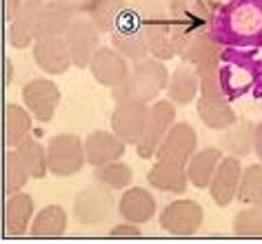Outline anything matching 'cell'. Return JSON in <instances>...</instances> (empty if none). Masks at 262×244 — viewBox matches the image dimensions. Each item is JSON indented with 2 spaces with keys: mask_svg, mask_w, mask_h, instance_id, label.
<instances>
[{
  "mask_svg": "<svg viewBox=\"0 0 262 244\" xmlns=\"http://www.w3.org/2000/svg\"><path fill=\"white\" fill-rule=\"evenodd\" d=\"M220 144H222V149L229 151V153L235 158L247 156L253 147V124L235 120L231 127L225 129V136H222Z\"/></svg>",
  "mask_w": 262,
  "mask_h": 244,
  "instance_id": "cell-31",
  "label": "cell"
},
{
  "mask_svg": "<svg viewBox=\"0 0 262 244\" xmlns=\"http://www.w3.org/2000/svg\"><path fill=\"white\" fill-rule=\"evenodd\" d=\"M62 38L67 45L71 64H76L78 69H87L94 51L100 47V31L96 29V25L91 20H84V18H76V20H71Z\"/></svg>",
  "mask_w": 262,
  "mask_h": 244,
  "instance_id": "cell-10",
  "label": "cell"
},
{
  "mask_svg": "<svg viewBox=\"0 0 262 244\" xmlns=\"http://www.w3.org/2000/svg\"><path fill=\"white\" fill-rule=\"evenodd\" d=\"M147 116H149L147 102L140 100L116 102V109L111 111V131L124 144H136L142 134V127L147 122Z\"/></svg>",
  "mask_w": 262,
  "mask_h": 244,
  "instance_id": "cell-12",
  "label": "cell"
},
{
  "mask_svg": "<svg viewBox=\"0 0 262 244\" xmlns=\"http://www.w3.org/2000/svg\"><path fill=\"white\" fill-rule=\"evenodd\" d=\"M34 62L49 76H62L71 67V58L62 36L36 38L34 40Z\"/></svg>",
  "mask_w": 262,
  "mask_h": 244,
  "instance_id": "cell-16",
  "label": "cell"
},
{
  "mask_svg": "<svg viewBox=\"0 0 262 244\" xmlns=\"http://www.w3.org/2000/svg\"><path fill=\"white\" fill-rule=\"evenodd\" d=\"M242 173V162L240 158L229 156L222 158L215 167L211 180H209L207 189L211 200L218 204V207H229L235 200V191H238V180Z\"/></svg>",
  "mask_w": 262,
  "mask_h": 244,
  "instance_id": "cell-14",
  "label": "cell"
},
{
  "mask_svg": "<svg viewBox=\"0 0 262 244\" xmlns=\"http://www.w3.org/2000/svg\"><path fill=\"white\" fill-rule=\"evenodd\" d=\"M109 235L111 237H134L136 240V237H142V231H140L138 224L124 220V224H116V227H111Z\"/></svg>",
  "mask_w": 262,
  "mask_h": 244,
  "instance_id": "cell-35",
  "label": "cell"
},
{
  "mask_svg": "<svg viewBox=\"0 0 262 244\" xmlns=\"http://www.w3.org/2000/svg\"><path fill=\"white\" fill-rule=\"evenodd\" d=\"M198 89H200V78L193 71L191 64L182 62L176 67V71L169 74L167 80V96L173 104H180V107H187L191 104L195 98H198Z\"/></svg>",
  "mask_w": 262,
  "mask_h": 244,
  "instance_id": "cell-21",
  "label": "cell"
},
{
  "mask_svg": "<svg viewBox=\"0 0 262 244\" xmlns=\"http://www.w3.org/2000/svg\"><path fill=\"white\" fill-rule=\"evenodd\" d=\"M74 20V11L60 0L54 3H42L36 18V38H49V36H64Z\"/></svg>",
  "mask_w": 262,
  "mask_h": 244,
  "instance_id": "cell-22",
  "label": "cell"
},
{
  "mask_svg": "<svg viewBox=\"0 0 262 244\" xmlns=\"http://www.w3.org/2000/svg\"><path fill=\"white\" fill-rule=\"evenodd\" d=\"M94 80L107 89L118 87L129 76V60L118 54L114 47H98L87 64Z\"/></svg>",
  "mask_w": 262,
  "mask_h": 244,
  "instance_id": "cell-13",
  "label": "cell"
},
{
  "mask_svg": "<svg viewBox=\"0 0 262 244\" xmlns=\"http://www.w3.org/2000/svg\"><path fill=\"white\" fill-rule=\"evenodd\" d=\"M205 220V211L195 200H173L169 202L158 217L160 229L171 235H193L198 233Z\"/></svg>",
  "mask_w": 262,
  "mask_h": 244,
  "instance_id": "cell-8",
  "label": "cell"
},
{
  "mask_svg": "<svg viewBox=\"0 0 262 244\" xmlns=\"http://www.w3.org/2000/svg\"><path fill=\"white\" fill-rule=\"evenodd\" d=\"M87 14L89 20L96 25V29L100 31H114L118 23L122 20L124 11H127V3L124 0H87Z\"/></svg>",
  "mask_w": 262,
  "mask_h": 244,
  "instance_id": "cell-27",
  "label": "cell"
},
{
  "mask_svg": "<svg viewBox=\"0 0 262 244\" xmlns=\"http://www.w3.org/2000/svg\"><path fill=\"white\" fill-rule=\"evenodd\" d=\"M47 151V171L58 178L76 175L84 164L82 138L76 134H58L45 147Z\"/></svg>",
  "mask_w": 262,
  "mask_h": 244,
  "instance_id": "cell-4",
  "label": "cell"
},
{
  "mask_svg": "<svg viewBox=\"0 0 262 244\" xmlns=\"http://www.w3.org/2000/svg\"><path fill=\"white\" fill-rule=\"evenodd\" d=\"M31 134V114L20 104H7L3 118V136L5 144L9 149H14L16 144H20L25 138Z\"/></svg>",
  "mask_w": 262,
  "mask_h": 244,
  "instance_id": "cell-28",
  "label": "cell"
},
{
  "mask_svg": "<svg viewBox=\"0 0 262 244\" xmlns=\"http://www.w3.org/2000/svg\"><path fill=\"white\" fill-rule=\"evenodd\" d=\"M36 213L34 207V197L27 195L25 191H14L9 193L7 202L3 209V229L7 235H23L27 233L29 222Z\"/></svg>",
  "mask_w": 262,
  "mask_h": 244,
  "instance_id": "cell-18",
  "label": "cell"
},
{
  "mask_svg": "<svg viewBox=\"0 0 262 244\" xmlns=\"http://www.w3.org/2000/svg\"><path fill=\"white\" fill-rule=\"evenodd\" d=\"M147 180H149V184H151L154 189L165 191V193H176V195L185 193L187 187H189L185 164L173 162V160L154 162V167L149 169Z\"/></svg>",
  "mask_w": 262,
  "mask_h": 244,
  "instance_id": "cell-20",
  "label": "cell"
},
{
  "mask_svg": "<svg viewBox=\"0 0 262 244\" xmlns=\"http://www.w3.org/2000/svg\"><path fill=\"white\" fill-rule=\"evenodd\" d=\"M235 200H240L247 207H262V162L242 169Z\"/></svg>",
  "mask_w": 262,
  "mask_h": 244,
  "instance_id": "cell-29",
  "label": "cell"
},
{
  "mask_svg": "<svg viewBox=\"0 0 262 244\" xmlns=\"http://www.w3.org/2000/svg\"><path fill=\"white\" fill-rule=\"evenodd\" d=\"M84 147V162L91 167H100L104 162L120 160L124 156V144L114 131H91V134L82 140Z\"/></svg>",
  "mask_w": 262,
  "mask_h": 244,
  "instance_id": "cell-17",
  "label": "cell"
},
{
  "mask_svg": "<svg viewBox=\"0 0 262 244\" xmlns=\"http://www.w3.org/2000/svg\"><path fill=\"white\" fill-rule=\"evenodd\" d=\"M111 47H114L124 60H131V62H138L149 56L145 38H142L136 20H134V25H124L122 20L118 23V27L111 31Z\"/></svg>",
  "mask_w": 262,
  "mask_h": 244,
  "instance_id": "cell-23",
  "label": "cell"
},
{
  "mask_svg": "<svg viewBox=\"0 0 262 244\" xmlns=\"http://www.w3.org/2000/svg\"><path fill=\"white\" fill-rule=\"evenodd\" d=\"M111 211H114V195H111V189L100 182L84 187L74 200V217L78 224H84V227L104 222Z\"/></svg>",
  "mask_w": 262,
  "mask_h": 244,
  "instance_id": "cell-6",
  "label": "cell"
},
{
  "mask_svg": "<svg viewBox=\"0 0 262 244\" xmlns=\"http://www.w3.org/2000/svg\"><path fill=\"white\" fill-rule=\"evenodd\" d=\"M42 7V0H18L9 14V42L16 49H25L36 40V18Z\"/></svg>",
  "mask_w": 262,
  "mask_h": 244,
  "instance_id": "cell-15",
  "label": "cell"
},
{
  "mask_svg": "<svg viewBox=\"0 0 262 244\" xmlns=\"http://www.w3.org/2000/svg\"><path fill=\"white\" fill-rule=\"evenodd\" d=\"M118 213L127 222L147 224L156 215V197L142 187H127L118 200Z\"/></svg>",
  "mask_w": 262,
  "mask_h": 244,
  "instance_id": "cell-19",
  "label": "cell"
},
{
  "mask_svg": "<svg viewBox=\"0 0 262 244\" xmlns=\"http://www.w3.org/2000/svg\"><path fill=\"white\" fill-rule=\"evenodd\" d=\"M7 3H9V9H7V14H11V11H14V7L18 5V0H7Z\"/></svg>",
  "mask_w": 262,
  "mask_h": 244,
  "instance_id": "cell-37",
  "label": "cell"
},
{
  "mask_svg": "<svg viewBox=\"0 0 262 244\" xmlns=\"http://www.w3.org/2000/svg\"><path fill=\"white\" fill-rule=\"evenodd\" d=\"M251 149L255 151L258 160L262 162V122H260V124H255V127H253V147H251Z\"/></svg>",
  "mask_w": 262,
  "mask_h": 244,
  "instance_id": "cell-36",
  "label": "cell"
},
{
  "mask_svg": "<svg viewBox=\"0 0 262 244\" xmlns=\"http://www.w3.org/2000/svg\"><path fill=\"white\" fill-rule=\"evenodd\" d=\"M27 231L34 237H60L67 231V213L60 204H47L34 213Z\"/></svg>",
  "mask_w": 262,
  "mask_h": 244,
  "instance_id": "cell-26",
  "label": "cell"
},
{
  "mask_svg": "<svg viewBox=\"0 0 262 244\" xmlns=\"http://www.w3.org/2000/svg\"><path fill=\"white\" fill-rule=\"evenodd\" d=\"M233 233L242 237H262V207H247L233 217Z\"/></svg>",
  "mask_w": 262,
  "mask_h": 244,
  "instance_id": "cell-34",
  "label": "cell"
},
{
  "mask_svg": "<svg viewBox=\"0 0 262 244\" xmlns=\"http://www.w3.org/2000/svg\"><path fill=\"white\" fill-rule=\"evenodd\" d=\"M27 182H29V171L25 169V164L20 158H18L16 149H9L7 153H5V191H7V193L20 191Z\"/></svg>",
  "mask_w": 262,
  "mask_h": 244,
  "instance_id": "cell-33",
  "label": "cell"
},
{
  "mask_svg": "<svg viewBox=\"0 0 262 244\" xmlns=\"http://www.w3.org/2000/svg\"><path fill=\"white\" fill-rule=\"evenodd\" d=\"M198 149V134L189 122H173L165 138L160 140L154 158L158 160H173L180 164H187V160Z\"/></svg>",
  "mask_w": 262,
  "mask_h": 244,
  "instance_id": "cell-11",
  "label": "cell"
},
{
  "mask_svg": "<svg viewBox=\"0 0 262 244\" xmlns=\"http://www.w3.org/2000/svg\"><path fill=\"white\" fill-rule=\"evenodd\" d=\"M94 178L96 182L109 187L111 191H124L134 180V171H131L129 164H124L120 160H111V162H104L100 167H94Z\"/></svg>",
  "mask_w": 262,
  "mask_h": 244,
  "instance_id": "cell-32",
  "label": "cell"
},
{
  "mask_svg": "<svg viewBox=\"0 0 262 244\" xmlns=\"http://www.w3.org/2000/svg\"><path fill=\"white\" fill-rule=\"evenodd\" d=\"M220 56H222L220 40L211 31H195L180 54V58H185V62L193 67L198 78L215 74L220 69Z\"/></svg>",
  "mask_w": 262,
  "mask_h": 244,
  "instance_id": "cell-7",
  "label": "cell"
},
{
  "mask_svg": "<svg viewBox=\"0 0 262 244\" xmlns=\"http://www.w3.org/2000/svg\"><path fill=\"white\" fill-rule=\"evenodd\" d=\"M60 89L49 78H34L23 87V104L31 114V118L40 122H49L56 116L60 104Z\"/></svg>",
  "mask_w": 262,
  "mask_h": 244,
  "instance_id": "cell-9",
  "label": "cell"
},
{
  "mask_svg": "<svg viewBox=\"0 0 262 244\" xmlns=\"http://www.w3.org/2000/svg\"><path fill=\"white\" fill-rule=\"evenodd\" d=\"M138 29L142 38H145L147 51L151 58L167 62L176 58V36H173V27L171 20L165 18V11L158 9L156 5H151V11L147 16H136Z\"/></svg>",
  "mask_w": 262,
  "mask_h": 244,
  "instance_id": "cell-3",
  "label": "cell"
},
{
  "mask_svg": "<svg viewBox=\"0 0 262 244\" xmlns=\"http://www.w3.org/2000/svg\"><path fill=\"white\" fill-rule=\"evenodd\" d=\"M195 111H198L200 122L213 131H225L227 127H231L238 120L229 100H220V98L200 96L198 102H195Z\"/></svg>",
  "mask_w": 262,
  "mask_h": 244,
  "instance_id": "cell-25",
  "label": "cell"
},
{
  "mask_svg": "<svg viewBox=\"0 0 262 244\" xmlns=\"http://www.w3.org/2000/svg\"><path fill=\"white\" fill-rule=\"evenodd\" d=\"M16 153L23 160L25 169L29 171V178H45L47 175V151L38 140H34L31 136H27L20 144H16Z\"/></svg>",
  "mask_w": 262,
  "mask_h": 244,
  "instance_id": "cell-30",
  "label": "cell"
},
{
  "mask_svg": "<svg viewBox=\"0 0 262 244\" xmlns=\"http://www.w3.org/2000/svg\"><path fill=\"white\" fill-rule=\"evenodd\" d=\"M222 160V151L218 147H207V149H195V153L189 158L185 169H187V180L193 184L195 189H207L209 180H211L215 167Z\"/></svg>",
  "mask_w": 262,
  "mask_h": 244,
  "instance_id": "cell-24",
  "label": "cell"
},
{
  "mask_svg": "<svg viewBox=\"0 0 262 244\" xmlns=\"http://www.w3.org/2000/svg\"><path fill=\"white\" fill-rule=\"evenodd\" d=\"M215 25L222 36H233V42H262V0H229Z\"/></svg>",
  "mask_w": 262,
  "mask_h": 244,
  "instance_id": "cell-2",
  "label": "cell"
},
{
  "mask_svg": "<svg viewBox=\"0 0 262 244\" xmlns=\"http://www.w3.org/2000/svg\"><path fill=\"white\" fill-rule=\"evenodd\" d=\"M169 71L165 62L158 58H142V60L134 62V69L129 76L111 89V98L114 102L122 100H140V102H151L160 96V91L167 89Z\"/></svg>",
  "mask_w": 262,
  "mask_h": 244,
  "instance_id": "cell-1",
  "label": "cell"
},
{
  "mask_svg": "<svg viewBox=\"0 0 262 244\" xmlns=\"http://www.w3.org/2000/svg\"><path fill=\"white\" fill-rule=\"evenodd\" d=\"M176 122V104L171 100H158L154 107H149L147 122L142 127V134L136 142V151L142 160L154 158L160 140L165 138L169 127Z\"/></svg>",
  "mask_w": 262,
  "mask_h": 244,
  "instance_id": "cell-5",
  "label": "cell"
}]
</instances>
